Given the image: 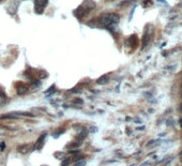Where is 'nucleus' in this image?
Wrapping results in <instances>:
<instances>
[{"label":"nucleus","instance_id":"nucleus-1","mask_svg":"<svg viewBox=\"0 0 182 166\" xmlns=\"http://www.w3.org/2000/svg\"><path fill=\"white\" fill-rule=\"evenodd\" d=\"M118 22H119V15L115 14V13L103 14L99 18L100 25L103 27H110V26L115 25V24H117Z\"/></svg>","mask_w":182,"mask_h":166},{"label":"nucleus","instance_id":"nucleus-2","mask_svg":"<svg viewBox=\"0 0 182 166\" xmlns=\"http://www.w3.org/2000/svg\"><path fill=\"white\" fill-rule=\"evenodd\" d=\"M48 0H34V9L38 13H42L45 9Z\"/></svg>","mask_w":182,"mask_h":166},{"label":"nucleus","instance_id":"nucleus-3","mask_svg":"<svg viewBox=\"0 0 182 166\" xmlns=\"http://www.w3.org/2000/svg\"><path fill=\"white\" fill-rule=\"evenodd\" d=\"M33 149H34V147L32 145H30V144H28V145H22V146H19V147L17 148L18 152L23 153V154H26V153L31 152Z\"/></svg>","mask_w":182,"mask_h":166},{"label":"nucleus","instance_id":"nucleus-4","mask_svg":"<svg viewBox=\"0 0 182 166\" xmlns=\"http://www.w3.org/2000/svg\"><path fill=\"white\" fill-rule=\"evenodd\" d=\"M28 90V86L25 85L24 82H18L17 86H16V92L17 94H19V96H23V94H25Z\"/></svg>","mask_w":182,"mask_h":166},{"label":"nucleus","instance_id":"nucleus-5","mask_svg":"<svg viewBox=\"0 0 182 166\" xmlns=\"http://www.w3.org/2000/svg\"><path fill=\"white\" fill-rule=\"evenodd\" d=\"M45 136H46V133H44V134H42L40 137H39V139L36 140V143L34 144V149H41L42 148V146H43V143H44V139H45Z\"/></svg>","mask_w":182,"mask_h":166},{"label":"nucleus","instance_id":"nucleus-6","mask_svg":"<svg viewBox=\"0 0 182 166\" xmlns=\"http://www.w3.org/2000/svg\"><path fill=\"white\" fill-rule=\"evenodd\" d=\"M149 41H150V35H149L148 32H146V34L144 35V38H143V47H144V48L148 45Z\"/></svg>","mask_w":182,"mask_h":166},{"label":"nucleus","instance_id":"nucleus-7","mask_svg":"<svg viewBox=\"0 0 182 166\" xmlns=\"http://www.w3.org/2000/svg\"><path fill=\"white\" fill-rule=\"evenodd\" d=\"M87 133H88L87 130H82V131L78 133V135H77V139H79V140L83 141V139L87 136Z\"/></svg>","mask_w":182,"mask_h":166},{"label":"nucleus","instance_id":"nucleus-8","mask_svg":"<svg viewBox=\"0 0 182 166\" xmlns=\"http://www.w3.org/2000/svg\"><path fill=\"white\" fill-rule=\"evenodd\" d=\"M80 144H82V140H75V141H73V143H71V144H69V148H78L80 146Z\"/></svg>","mask_w":182,"mask_h":166},{"label":"nucleus","instance_id":"nucleus-9","mask_svg":"<svg viewBox=\"0 0 182 166\" xmlns=\"http://www.w3.org/2000/svg\"><path fill=\"white\" fill-rule=\"evenodd\" d=\"M108 81V77L105 75V76H102V77H100L98 80H96V82H98L99 85H103V84H106V82Z\"/></svg>","mask_w":182,"mask_h":166},{"label":"nucleus","instance_id":"nucleus-10","mask_svg":"<svg viewBox=\"0 0 182 166\" xmlns=\"http://www.w3.org/2000/svg\"><path fill=\"white\" fill-rule=\"evenodd\" d=\"M126 43H130L131 46H134L136 44V37H135V35H132V37H130L129 39H127Z\"/></svg>","mask_w":182,"mask_h":166},{"label":"nucleus","instance_id":"nucleus-11","mask_svg":"<svg viewBox=\"0 0 182 166\" xmlns=\"http://www.w3.org/2000/svg\"><path fill=\"white\" fill-rule=\"evenodd\" d=\"M7 100V97H5V93L2 89H0V104H3Z\"/></svg>","mask_w":182,"mask_h":166},{"label":"nucleus","instance_id":"nucleus-12","mask_svg":"<svg viewBox=\"0 0 182 166\" xmlns=\"http://www.w3.org/2000/svg\"><path fill=\"white\" fill-rule=\"evenodd\" d=\"M85 165H86V161L85 160H79V161L75 162L74 164V166H85Z\"/></svg>","mask_w":182,"mask_h":166},{"label":"nucleus","instance_id":"nucleus-13","mask_svg":"<svg viewBox=\"0 0 182 166\" xmlns=\"http://www.w3.org/2000/svg\"><path fill=\"white\" fill-rule=\"evenodd\" d=\"M79 160H83V159H82V155L78 154V153H76V154L72 158V161H74V162H77V161H79Z\"/></svg>","mask_w":182,"mask_h":166},{"label":"nucleus","instance_id":"nucleus-14","mask_svg":"<svg viewBox=\"0 0 182 166\" xmlns=\"http://www.w3.org/2000/svg\"><path fill=\"white\" fill-rule=\"evenodd\" d=\"M70 164V159H66L62 162V166H68Z\"/></svg>","mask_w":182,"mask_h":166},{"label":"nucleus","instance_id":"nucleus-15","mask_svg":"<svg viewBox=\"0 0 182 166\" xmlns=\"http://www.w3.org/2000/svg\"><path fill=\"white\" fill-rule=\"evenodd\" d=\"M4 147H5V144H4V143H1V144H0V150H3Z\"/></svg>","mask_w":182,"mask_h":166},{"label":"nucleus","instance_id":"nucleus-16","mask_svg":"<svg viewBox=\"0 0 182 166\" xmlns=\"http://www.w3.org/2000/svg\"><path fill=\"white\" fill-rule=\"evenodd\" d=\"M180 160H181V162H182V152H181V154H180Z\"/></svg>","mask_w":182,"mask_h":166},{"label":"nucleus","instance_id":"nucleus-17","mask_svg":"<svg viewBox=\"0 0 182 166\" xmlns=\"http://www.w3.org/2000/svg\"><path fill=\"white\" fill-rule=\"evenodd\" d=\"M181 127H182V122H181Z\"/></svg>","mask_w":182,"mask_h":166},{"label":"nucleus","instance_id":"nucleus-18","mask_svg":"<svg viewBox=\"0 0 182 166\" xmlns=\"http://www.w3.org/2000/svg\"><path fill=\"white\" fill-rule=\"evenodd\" d=\"M0 134H1V131H0Z\"/></svg>","mask_w":182,"mask_h":166},{"label":"nucleus","instance_id":"nucleus-19","mask_svg":"<svg viewBox=\"0 0 182 166\" xmlns=\"http://www.w3.org/2000/svg\"><path fill=\"white\" fill-rule=\"evenodd\" d=\"M181 96H182V92H181Z\"/></svg>","mask_w":182,"mask_h":166},{"label":"nucleus","instance_id":"nucleus-20","mask_svg":"<svg viewBox=\"0 0 182 166\" xmlns=\"http://www.w3.org/2000/svg\"><path fill=\"white\" fill-rule=\"evenodd\" d=\"M0 1H2V0H0Z\"/></svg>","mask_w":182,"mask_h":166},{"label":"nucleus","instance_id":"nucleus-21","mask_svg":"<svg viewBox=\"0 0 182 166\" xmlns=\"http://www.w3.org/2000/svg\"><path fill=\"white\" fill-rule=\"evenodd\" d=\"M42 166H44V165H42Z\"/></svg>","mask_w":182,"mask_h":166}]
</instances>
